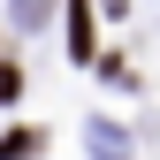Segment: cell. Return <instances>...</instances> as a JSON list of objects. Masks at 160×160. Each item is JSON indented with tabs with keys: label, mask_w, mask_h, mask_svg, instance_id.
<instances>
[{
	"label": "cell",
	"mask_w": 160,
	"mask_h": 160,
	"mask_svg": "<svg viewBox=\"0 0 160 160\" xmlns=\"http://www.w3.org/2000/svg\"><path fill=\"white\" fill-rule=\"evenodd\" d=\"M92 38H99V8L92 0H69V53L92 61Z\"/></svg>",
	"instance_id": "obj_1"
},
{
	"label": "cell",
	"mask_w": 160,
	"mask_h": 160,
	"mask_svg": "<svg viewBox=\"0 0 160 160\" xmlns=\"http://www.w3.org/2000/svg\"><path fill=\"white\" fill-rule=\"evenodd\" d=\"M38 152H46V130H38V122L0 130V160H38Z\"/></svg>",
	"instance_id": "obj_2"
},
{
	"label": "cell",
	"mask_w": 160,
	"mask_h": 160,
	"mask_svg": "<svg viewBox=\"0 0 160 160\" xmlns=\"http://www.w3.org/2000/svg\"><path fill=\"white\" fill-rule=\"evenodd\" d=\"M15 92H23V69H15V61H0V107H8Z\"/></svg>",
	"instance_id": "obj_3"
},
{
	"label": "cell",
	"mask_w": 160,
	"mask_h": 160,
	"mask_svg": "<svg viewBox=\"0 0 160 160\" xmlns=\"http://www.w3.org/2000/svg\"><path fill=\"white\" fill-rule=\"evenodd\" d=\"M23 23H46V0H23Z\"/></svg>",
	"instance_id": "obj_4"
}]
</instances>
